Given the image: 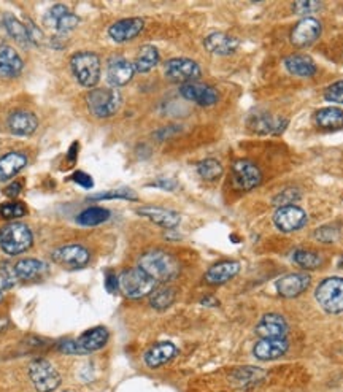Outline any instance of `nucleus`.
<instances>
[{"label":"nucleus","mask_w":343,"mask_h":392,"mask_svg":"<svg viewBox=\"0 0 343 392\" xmlns=\"http://www.w3.org/2000/svg\"><path fill=\"white\" fill-rule=\"evenodd\" d=\"M139 267L156 283L175 280L182 269L175 256L162 251V249H152V251L145 253L139 260Z\"/></svg>","instance_id":"obj_1"},{"label":"nucleus","mask_w":343,"mask_h":392,"mask_svg":"<svg viewBox=\"0 0 343 392\" xmlns=\"http://www.w3.org/2000/svg\"><path fill=\"white\" fill-rule=\"evenodd\" d=\"M34 244V233L23 222H10L0 229V248L8 256H19Z\"/></svg>","instance_id":"obj_2"},{"label":"nucleus","mask_w":343,"mask_h":392,"mask_svg":"<svg viewBox=\"0 0 343 392\" xmlns=\"http://www.w3.org/2000/svg\"><path fill=\"white\" fill-rule=\"evenodd\" d=\"M70 69L75 80L83 88H94L100 80V57L96 53L80 51L70 59Z\"/></svg>","instance_id":"obj_3"},{"label":"nucleus","mask_w":343,"mask_h":392,"mask_svg":"<svg viewBox=\"0 0 343 392\" xmlns=\"http://www.w3.org/2000/svg\"><path fill=\"white\" fill-rule=\"evenodd\" d=\"M119 291L127 299L137 301L145 296H150L156 287V281L145 274L140 267L127 269L118 275Z\"/></svg>","instance_id":"obj_4"},{"label":"nucleus","mask_w":343,"mask_h":392,"mask_svg":"<svg viewBox=\"0 0 343 392\" xmlns=\"http://www.w3.org/2000/svg\"><path fill=\"white\" fill-rule=\"evenodd\" d=\"M121 94L116 88H96L86 97V105L96 118H112L121 107Z\"/></svg>","instance_id":"obj_5"},{"label":"nucleus","mask_w":343,"mask_h":392,"mask_svg":"<svg viewBox=\"0 0 343 392\" xmlns=\"http://www.w3.org/2000/svg\"><path fill=\"white\" fill-rule=\"evenodd\" d=\"M315 299L326 313H343V278L329 276L321 281L315 291Z\"/></svg>","instance_id":"obj_6"},{"label":"nucleus","mask_w":343,"mask_h":392,"mask_svg":"<svg viewBox=\"0 0 343 392\" xmlns=\"http://www.w3.org/2000/svg\"><path fill=\"white\" fill-rule=\"evenodd\" d=\"M29 378L38 392H53L61 384V375L45 357L34 359L29 364Z\"/></svg>","instance_id":"obj_7"},{"label":"nucleus","mask_w":343,"mask_h":392,"mask_svg":"<svg viewBox=\"0 0 343 392\" xmlns=\"http://www.w3.org/2000/svg\"><path fill=\"white\" fill-rule=\"evenodd\" d=\"M166 76L173 83H195L202 76V69L193 59L175 57L166 62Z\"/></svg>","instance_id":"obj_8"},{"label":"nucleus","mask_w":343,"mask_h":392,"mask_svg":"<svg viewBox=\"0 0 343 392\" xmlns=\"http://www.w3.org/2000/svg\"><path fill=\"white\" fill-rule=\"evenodd\" d=\"M232 181L237 189L252 190L263 183V172L252 161H236L232 164Z\"/></svg>","instance_id":"obj_9"},{"label":"nucleus","mask_w":343,"mask_h":392,"mask_svg":"<svg viewBox=\"0 0 343 392\" xmlns=\"http://www.w3.org/2000/svg\"><path fill=\"white\" fill-rule=\"evenodd\" d=\"M51 259L67 269H83L89 264L91 253L83 244H64V247L54 249Z\"/></svg>","instance_id":"obj_10"},{"label":"nucleus","mask_w":343,"mask_h":392,"mask_svg":"<svg viewBox=\"0 0 343 392\" xmlns=\"http://www.w3.org/2000/svg\"><path fill=\"white\" fill-rule=\"evenodd\" d=\"M45 24L56 32V35H64L69 34L70 30H73L76 26L80 23V18L75 13L70 12V10L65 7V5H53V7L48 10L45 18Z\"/></svg>","instance_id":"obj_11"},{"label":"nucleus","mask_w":343,"mask_h":392,"mask_svg":"<svg viewBox=\"0 0 343 392\" xmlns=\"http://www.w3.org/2000/svg\"><path fill=\"white\" fill-rule=\"evenodd\" d=\"M308 216L297 205L280 206L274 215V224L281 232H296L307 224Z\"/></svg>","instance_id":"obj_12"},{"label":"nucleus","mask_w":343,"mask_h":392,"mask_svg":"<svg viewBox=\"0 0 343 392\" xmlns=\"http://www.w3.org/2000/svg\"><path fill=\"white\" fill-rule=\"evenodd\" d=\"M321 32H323V26H321L319 21L312 18V16H307V18H302L294 26L291 32V42L297 48L310 46L321 37Z\"/></svg>","instance_id":"obj_13"},{"label":"nucleus","mask_w":343,"mask_h":392,"mask_svg":"<svg viewBox=\"0 0 343 392\" xmlns=\"http://www.w3.org/2000/svg\"><path fill=\"white\" fill-rule=\"evenodd\" d=\"M179 94L186 100L197 103L200 107H211L220 100V92H218L213 86L197 83V81H195V83L182 84Z\"/></svg>","instance_id":"obj_14"},{"label":"nucleus","mask_w":343,"mask_h":392,"mask_svg":"<svg viewBox=\"0 0 343 392\" xmlns=\"http://www.w3.org/2000/svg\"><path fill=\"white\" fill-rule=\"evenodd\" d=\"M288 330H290V326H288L286 319L279 313L264 314L258 326H256V334L261 337V340L286 339Z\"/></svg>","instance_id":"obj_15"},{"label":"nucleus","mask_w":343,"mask_h":392,"mask_svg":"<svg viewBox=\"0 0 343 392\" xmlns=\"http://www.w3.org/2000/svg\"><path fill=\"white\" fill-rule=\"evenodd\" d=\"M310 283H312V278H310L308 274L297 271V274H288L285 276H281V278L276 280L275 286L281 297L294 299L307 291Z\"/></svg>","instance_id":"obj_16"},{"label":"nucleus","mask_w":343,"mask_h":392,"mask_svg":"<svg viewBox=\"0 0 343 392\" xmlns=\"http://www.w3.org/2000/svg\"><path fill=\"white\" fill-rule=\"evenodd\" d=\"M145 29V21L141 18H124L110 26L108 37L116 43H126L137 38Z\"/></svg>","instance_id":"obj_17"},{"label":"nucleus","mask_w":343,"mask_h":392,"mask_svg":"<svg viewBox=\"0 0 343 392\" xmlns=\"http://www.w3.org/2000/svg\"><path fill=\"white\" fill-rule=\"evenodd\" d=\"M135 75L134 62L127 61L124 57L110 59L107 67V80L113 88H123L126 86Z\"/></svg>","instance_id":"obj_18"},{"label":"nucleus","mask_w":343,"mask_h":392,"mask_svg":"<svg viewBox=\"0 0 343 392\" xmlns=\"http://www.w3.org/2000/svg\"><path fill=\"white\" fill-rule=\"evenodd\" d=\"M288 123H290L288 119L275 118L267 113H259V114H253V116L248 119V127L252 129L254 134L259 135H267V134L280 135L283 130L286 129Z\"/></svg>","instance_id":"obj_19"},{"label":"nucleus","mask_w":343,"mask_h":392,"mask_svg":"<svg viewBox=\"0 0 343 392\" xmlns=\"http://www.w3.org/2000/svg\"><path fill=\"white\" fill-rule=\"evenodd\" d=\"M238 40L225 32H213L204 38L205 50L216 56H231L238 50Z\"/></svg>","instance_id":"obj_20"},{"label":"nucleus","mask_w":343,"mask_h":392,"mask_svg":"<svg viewBox=\"0 0 343 392\" xmlns=\"http://www.w3.org/2000/svg\"><path fill=\"white\" fill-rule=\"evenodd\" d=\"M238 271H240V264L237 260H221L205 271L204 280L210 286H220L231 281L234 276L238 275Z\"/></svg>","instance_id":"obj_21"},{"label":"nucleus","mask_w":343,"mask_h":392,"mask_svg":"<svg viewBox=\"0 0 343 392\" xmlns=\"http://www.w3.org/2000/svg\"><path fill=\"white\" fill-rule=\"evenodd\" d=\"M178 355V348L172 341H157L143 355V361L150 368H159Z\"/></svg>","instance_id":"obj_22"},{"label":"nucleus","mask_w":343,"mask_h":392,"mask_svg":"<svg viewBox=\"0 0 343 392\" xmlns=\"http://www.w3.org/2000/svg\"><path fill=\"white\" fill-rule=\"evenodd\" d=\"M137 213L162 229H175L182 222L179 213L173 210L161 208V206H141L137 210Z\"/></svg>","instance_id":"obj_23"},{"label":"nucleus","mask_w":343,"mask_h":392,"mask_svg":"<svg viewBox=\"0 0 343 392\" xmlns=\"http://www.w3.org/2000/svg\"><path fill=\"white\" fill-rule=\"evenodd\" d=\"M290 350V341L286 339H269L259 340L253 348V355L259 361H275L285 356Z\"/></svg>","instance_id":"obj_24"},{"label":"nucleus","mask_w":343,"mask_h":392,"mask_svg":"<svg viewBox=\"0 0 343 392\" xmlns=\"http://www.w3.org/2000/svg\"><path fill=\"white\" fill-rule=\"evenodd\" d=\"M23 69L24 62L15 48L8 45L0 46V78H16L23 72Z\"/></svg>","instance_id":"obj_25"},{"label":"nucleus","mask_w":343,"mask_h":392,"mask_svg":"<svg viewBox=\"0 0 343 392\" xmlns=\"http://www.w3.org/2000/svg\"><path fill=\"white\" fill-rule=\"evenodd\" d=\"M108 339H110V332L99 326V328H92L86 330L85 334H81L78 339H76V343H78L83 356H86L89 355V353L102 350V348L107 345Z\"/></svg>","instance_id":"obj_26"},{"label":"nucleus","mask_w":343,"mask_h":392,"mask_svg":"<svg viewBox=\"0 0 343 392\" xmlns=\"http://www.w3.org/2000/svg\"><path fill=\"white\" fill-rule=\"evenodd\" d=\"M7 124L15 135H32L38 129V118L32 112L18 110L10 114Z\"/></svg>","instance_id":"obj_27"},{"label":"nucleus","mask_w":343,"mask_h":392,"mask_svg":"<svg viewBox=\"0 0 343 392\" xmlns=\"http://www.w3.org/2000/svg\"><path fill=\"white\" fill-rule=\"evenodd\" d=\"M285 69L299 78H312L317 75L318 67L310 56L305 54H291L285 59Z\"/></svg>","instance_id":"obj_28"},{"label":"nucleus","mask_w":343,"mask_h":392,"mask_svg":"<svg viewBox=\"0 0 343 392\" xmlns=\"http://www.w3.org/2000/svg\"><path fill=\"white\" fill-rule=\"evenodd\" d=\"M13 271L18 280L32 281V280H37V278H40V276L45 275L48 271V265L38 259L27 258V259H21L19 262L15 265Z\"/></svg>","instance_id":"obj_29"},{"label":"nucleus","mask_w":343,"mask_h":392,"mask_svg":"<svg viewBox=\"0 0 343 392\" xmlns=\"http://www.w3.org/2000/svg\"><path fill=\"white\" fill-rule=\"evenodd\" d=\"M27 164V157L23 152L12 151L0 157V181H8L16 173H19Z\"/></svg>","instance_id":"obj_30"},{"label":"nucleus","mask_w":343,"mask_h":392,"mask_svg":"<svg viewBox=\"0 0 343 392\" xmlns=\"http://www.w3.org/2000/svg\"><path fill=\"white\" fill-rule=\"evenodd\" d=\"M161 61L159 51H157L156 46L152 45H143L139 50L137 56H135L134 67L135 73H148L152 69L156 67Z\"/></svg>","instance_id":"obj_31"},{"label":"nucleus","mask_w":343,"mask_h":392,"mask_svg":"<svg viewBox=\"0 0 343 392\" xmlns=\"http://www.w3.org/2000/svg\"><path fill=\"white\" fill-rule=\"evenodd\" d=\"M317 126L326 130L339 129L343 126V110L339 107H326L315 113Z\"/></svg>","instance_id":"obj_32"},{"label":"nucleus","mask_w":343,"mask_h":392,"mask_svg":"<svg viewBox=\"0 0 343 392\" xmlns=\"http://www.w3.org/2000/svg\"><path fill=\"white\" fill-rule=\"evenodd\" d=\"M177 299V291L172 286L162 285L152 289L150 294V305L157 312H164V310L170 308L175 303Z\"/></svg>","instance_id":"obj_33"},{"label":"nucleus","mask_w":343,"mask_h":392,"mask_svg":"<svg viewBox=\"0 0 343 392\" xmlns=\"http://www.w3.org/2000/svg\"><path fill=\"white\" fill-rule=\"evenodd\" d=\"M110 210L107 208H102V206H91V208H86L81 211L76 217V222H78L80 226H85V227H94V226H99L103 224V222H107L110 220Z\"/></svg>","instance_id":"obj_34"},{"label":"nucleus","mask_w":343,"mask_h":392,"mask_svg":"<svg viewBox=\"0 0 343 392\" xmlns=\"http://www.w3.org/2000/svg\"><path fill=\"white\" fill-rule=\"evenodd\" d=\"M2 24L5 27V30L8 32V35L13 38L15 42H18L19 45H29V34H27V27L26 24L21 23L18 18H15L13 15H3Z\"/></svg>","instance_id":"obj_35"},{"label":"nucleus","mask_w":343,"mask_h":392,"mask_svg":"<svg viewBox=\"0 0 343 392\" xmlns=\"http://www.w3.org/2000/svg\"><path fill=\"white\" fill-rule=\"evenodd\" d=\"M292 260L304 270H315L323 264V258L318 253L308 249H296L292 254Z\"/></svg>","instance_id":"obj_36"},{"label":"nucleus","mask_w":343,"mask_h":392,"mask_svg":"<svg viewBox=\"0 0 343 392\" xmlns=\"http://www.w3.org/2000/svg\"><path fill=\"white\" fill-rule=\"evenodd\" d=\"M222 172H225V168H222L221 162L218 159H204L200 161L197 164V173L200 178L206 179V181H213V179H218L221 175Z\"/></svg>","instance_id":"obj_37"},{"label":"nucleus","mask_w":343,"mask_h":392,"mask_svg":"<svg viewBox=\"0 0 343 392\" xmlns=\"http://www.w3.org/2000/svg\"><path fill=\"white\" fill-rule=\"evenodd\" d=\"M297 200H301V190L296 189V188H288V189H283L281 193L276 194L275 197L272 199V204L280 208V206L294 205L297 202Z\"/></svg>","instance_id":"obj_38"},{"label":"nucleus","mask_w":343,"mask_h":392,"mask_svg":"<svg viewBox=\"0 0 343 392\" xmlns=\"http://www.w3.org/2000/svg\"><path fill=\"white\" fill-rule=\"evenodd\" d=\"M110 199H124V200H137V194L132 189L123 188V189H113L108 193H100L91 195L89 200H110Z\"/></svg>","instance_id":"obj_39"},{"label":"nucleus","mask_w":343,"mask_h":392,"mask_svg":"<svg viewBox=\"0 0 343 392\" xmlns=\"http://www.w3.org/2000/svg\"><path fill=\"white\" fill-rule=\"evenodd\" d=\"M27 213V208L24 204L19 202H8L0 205V216L5 220H16V217H23Z\"/></svg>","instance_id":"obj_40"},{"label":"nucleus","mask_w":343,"mask_h":392,"mask_svg":"<svg viewBox=\"0 0 343 392\" xmlns=\"http://www.w3.org/2000/svg\"><path fill=\"white\" fill-rule=\"evenodd\" d=\"M324 99L331 103H340L343 105V80L329 84L324 91Z\"/></svg>","instance_id":"obj_41"},{"label":"nucleus","mask_w":343,"mask_h":392,"mask_svg":"<svg viewBox=\"0 0 343 392\" xmlns=\"http://www.w3.org/2000/svg\"><path fill=\"white\" fill-rule=\"evenodd\" d=\"M16 280L18 278H16L13 270H10L8 267L5 265H0V292L8 291L10 287H13Z\"/></svg>","instance_id":"obj_42"},{"label":"nucleus","mask_w":343,"mask_h":392,"mask_svg":"<svg viewBox=\"0 0 343 392\" xmlns=\"http://www.w3.org/2000/svg\"><path fill=\"white\" fill-rule=\"evenodd\" d=\"M337 237H339V231H337V229H334V227H329V226L321 227V229H318L317 232H315V238H318V240L323 242V243L335 242Z\"/></svg>","instance_id":"obj_43"},{"label":"nucleus","mask_w":343,"mask_h":392,"mask_svg":"<svg viewBox=\"0 0 343 392\" xmlns=\"http://www.w3.org/2000/svg\"><path fill=\"white\" fill-rule=\"evenodd\" d=\"M319 7V2H296L292 5V10L296 15H304V18H307V15L315 13Z\"/></svg>","instance_id":"obj_44"},{"label":"nucleus","mask_w":343,"mask_h":392,"mask_svg":"<svg viewBox=\"0 0 343 392\" xmlns=\"http://www.w3.org/2000/svg\"><path fill=\"white\" fill-rule=\"evenodd\" d=\"M70 179L83 189H91L92 186H94V179H92L91 175H88V173H85V172H75Z\"/></svg>","instance_id":"obj_45"},{"label":"nucleus","mask_w":343,"mask_h":392,"mask_svg":"<svg viewBox=\"0 0 343 392\" xmlns=\"http://www.w3.org/2000/svg\"><path fill=\"white\" fill-rule=\"evenodd\" d=\"M59 350L65 355H75V356H83V353H81L78 343L76 340H64L61 345H59Z\"/></svg>","instance_id":"obj_46"},{"label":"nucleus","mask_w":343,"mask_h":392,"mask_svg":"<svg viewBox=\"0 0 343 392\" xmlns=\"http://www.w3.org/2000/svg\"><path fill=\"white\" fill-rule=\"evenodd\" d=\"M150 186H155V188H159V189H164V190H175L177 186H178V183L172 178H159V179H156V181H152Z\"/></svg>","instance_id":"obj_47"},{"label":"nucleus","mask_w":343,"mask_h":392,"mask_svg":"<svg viewBox=\"0 0 343 392\" xmlns=\"http://www.w3.org/2000/svg\"><path fill=\"white\" fill-rule=\"evenodd\" d=\"M27 27V34H29V40L30 43H34V45H40L42 40H43V34L40 29H37L34 24H26Z\"/></svg>","instance_id":"obj_48"},{"label":"nucleus","mask_w":343,"mask_h":392,"mask_svg":"<svg viewBox=\"0 0 343 392\" xmlns=\"http://www.w3.org/2000/svg\"><path fill=\"white\" fill-rule=\"evenodd\" d=\"M105 287L108 292H116L119 291V283H118V276L114 274H108L105 278Z\"/></svg>","instance_id":"obj_49"},{"label":"nucleus","mask_w":343,"mask_h":392,"mask_svg":"<svg viewBox=\"0 0 343 392\" xmlns=\"http://www.w3.org/2000/svg\"><path fill=\"white\" fill-rule=\"evenodd\" d=\"M21 189H23V184L19 181H13L8 184L7 189H5V195H8V197H18L21 194Z\"/></svg>","instance_id":"obj_50"},{"label":"nucleus","mask_w":343,"mask_h":392,"mask_svg":"<svg viewBox=\"0 0 343 392\" xmlns=\"http://www.w3.org/2000/svg\"><path fill=\"white\" fill-rule=\"evenodd\" d=\"M200 303L206 305V307H216V305H220V301H218V299H215V297H211V296H206V297L202 299V301H200Z\"/></svg>","instance_id":"obj_51"},{"label":"nucleus","mask_w":343,"mask_h":392,"mask_svg":"<svg viewBox=\"0 0 343 392\" xmlns=\"http://www.w3.org/2000/svg\"><path fill=\"white\" fill-rule=\"evenodd\" d=\"M337 265H339L340 269H343V256H342V258L339 259V262H337Z\"/></svg>","instance_id":"obj_52"},{"label":"nucleus","mask_w":343,"mask_h":392,"mask_svg":"<svg viewBox=\"0 0 343 392\" xmlns=\"http://www.w3.org/2000/svg\"><path fill=\"white\" fill-rule=\"evenodd\" d=\"M2 299H3V296H2V292H0V302H2Z\"/></svg>","instance_id":"obj_53"},{"label":"nucleus","mask_w":343,"mask_h":392,"mask_svg":"<svg viewBox=\"0 0 343 392\" xmlns=\"http://www.w3.org/2000/svg\"><path fill=\"white\" fill-rule=\"evenodd\" d=\"M64 392H72V391H64Z\"/></svg>","instance_id":"obj_54"}]
</instances>
